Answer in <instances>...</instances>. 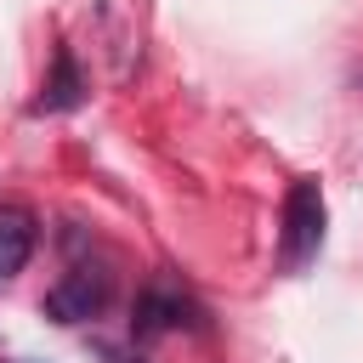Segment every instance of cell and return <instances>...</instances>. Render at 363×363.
Listing matches in <instances>:
<instances>
[{"label":"cell","mask_w":363,"mask_h":363,"mask_svg":"<svg viewBox=\"0 0 363 363\" xmlns=\"http://www.w3.org/2000/svg\"><path fill=\"white\" fill-rule=\"evenodd\" d=\"M79 102H85V74H79L74 51H57V57H51V79H45L40 96H34V113H68V108H79Z\"/></svg>","instance_id":"5b68a950"},{"label":"cell","mask_w":363,"mask_h":363,"mask_svg":"<svg viewBox=\"0 0 363 363\" xmlns=\"http://www.w3.org/2000/svg\"><path fill=\"white\" fill-rule=\"evenodd\" d=\"M182 323H187V295H182L170 278H153V284L136 295L130 329H136L142 340H153V335H170V329H182Z\"/></svg>","instance_id":"3957f363"},{"label":"cell","mask_w":363,"mask_h":363,"mask_svg":"<svg viewBox=\"0 0 363 363\" xmlns=\"http://www.w3.org/2000/svg\"><path fill=\"white\" fill-rule=\"evenodd\" d=\"M40 244V221L28 204H0V278H17Z\"/></svg>","instance_id":"277c9868"},{"label":"cell","mask_w":363,"mask_h":363,"mask_svg":"<svg viewBox=\"0 0 363 363\" xmlns=\"http://www.w3.org/2000/svg\"><path fill=\"white\" fill-rule=\"evenodd\" d=\"M130 363H142V357H130Z\"/></svg>","instance_id":"8992f818"},{"label":"cell","mask_w":363,"mask_h":363,"mask_svg":"<svg viewBox=\"0 0 363 363\" xmlns=\"http://www.w3.org/2000/svg\"><path fill=\"white\" fill-rule=\"evenodd\" d=\"M108 295H113V278H108V267H68L51 289H45V318L51 323H85V318H96L102 306H108Z\"/></svg>","instance_id":"7a4b0ae2"},{"label":"cell","mask_w":363,"mask_h":363,"mask_svg":"<svg viewBox=\"0 0 363 363\" xmlns=\"http://www.w3.org/2000/svg\"><path fill=\"white\" fill-rule=\"evenodd\" d=\"M323 250V187L312 176L289 182L284 193V233H278V267L284 272H301L306 261H318Z\"/></svg>","instance_id":"6da1fadb"}]
</instances>
